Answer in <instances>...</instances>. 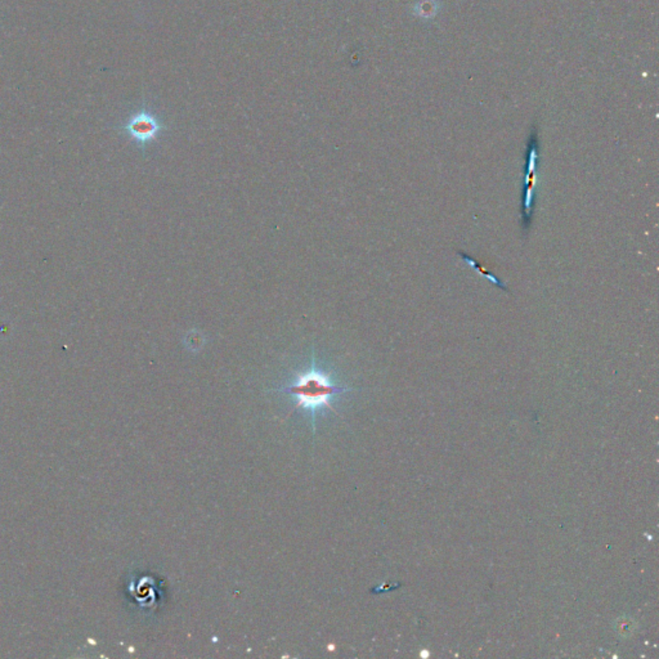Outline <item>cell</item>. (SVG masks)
Returning <instances> with one entry per match:
<instances>
[{
  "label": "cell",
  "mask_w": 659,
  "mask_h": 659,
  "mask_svg": "<svg viewBox=\"0 0 659 659\" xmlns=\"http://www.w3.org/2000/svg\"><path fill=\"white\" fill-rule=\"evenodd\" d=\"M438 7L436 6L434 0H424L416 4L415 7V13L421 17H433L437 13Z\"/></svg>",
  "instance_id": "cell-5"
},
{
  "label": "cell",
  "mask_w": 659,
  "mask_h": 659,
  "mask_svg": "<svg viewBox=\"0 0 659 659\" xmlns=\"http://www.w3.org/2000/svg\"><path fill=\"white\" fill-rule=\"evenodd\" d=\"M538 143L537 138L532 137L528 143L526 165H524V184H523V202H521V227L523 231L529 230L533 218L535 205V188L538 178Z\"/></svg>",
  "instance_id": "cell-3"
},
{
  "label": "cell",
  "mask_w": 659,
  "mask_h": 659,
  "mask_svg": "<svg viewBox=\"0 0 659 659\" xmlns=\"http://www.w3.org/2000/svg\"><path fill=\"white\" fill-rule=\"evenodd\" d=\"M166 129L158 116L152 112L146 105L135 111L120 126V132L128 135L140 147L145 149Z\"/></svg>",
  "instance_id": "cell-2"
},
{
  "label": "cell",
  "mask_w": 659,
  "mask_h": 659,
  "mask_svg": "<svg viewBox=\"0 0 659 659\" xmlns=\"http://www.w3.org/2000/svg\"><path fill=\"white\" fill-rule=\"evenodd\" d=\"M459 256H460V258H461L462 260H464L465 263L468 264V265H470L473 269H475L477 272H479L480 276H483V277H486L487 280L491 281V282L494 283V286L501 288L503 291L509 293V288H508V286L503 283V281L500 280V279H497V277L494 276V273L488 272L487 269H484V268L482 267V264L479 263V262H477L475 259H473V258H470L469 256L464 254L462 251H459Z\"/></svg>",
  "instance_id": "cell-4"
},
{
  "label": "cell",
  "mask_w": 659,
  "mask_h": 659,
  "mask_svg": "<svg viewBox=\"0 0 659 659\" xmlns=\"http://www.w3.org/2000/svg\"><path fill=\"white\" fill-rule=\"evenodd\" d=\"M346 390L348 387L335 385L329 375L314 364L313 360L309 370L300 372L291 385L281 389L282 393L297 398V402L294 410L304 408L311 412L313 428L316 413L322 408L335 411V408L331 406V399L338 394L346 393Z\"/></svg>",
  "instance_id": "cell-1"
}]
</instances>
